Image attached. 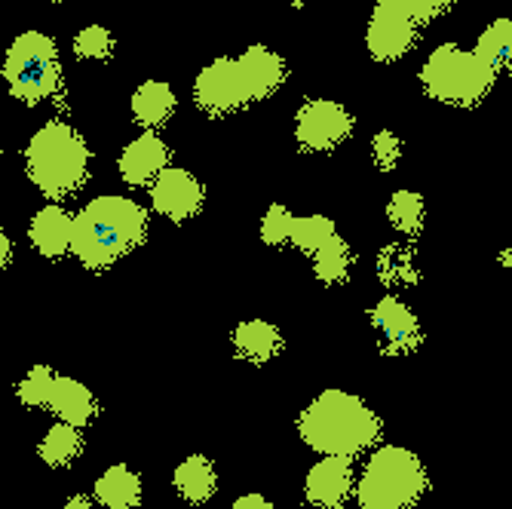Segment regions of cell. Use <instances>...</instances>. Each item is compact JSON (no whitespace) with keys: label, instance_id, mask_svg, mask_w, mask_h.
<instances>
[{"label":"cell","instance_id":"obj_1","mask_svg":"<svg viewBox=\"0 0 512 509\" xmlns=\"http://www.w3.org/2000/svg\"><path fill=\"white\" fill-rule=\"evenodd\" d=\"M286 74V59L273 53L270 46L255 43L237 59H215L206 65L197 74L194 99L212 117L237 114L270 99L286 83Z\"/></svg>","mask_w":512,"mask_h":509},{"label":"cell","instance_id":"obj_2","mask_svg":"<svg viewBox=\"0 0 512 509\" xmlns=\"http://www.w3.org/2000/svg\"><path fill=\"white\" fill-rule=\"evenodd\" d=\"M148 237V212L129 197H96L74 218V255L89 270H105L132 255Z\"/></svg>","mask_w":512,"mask_h":509},{"label":"cell","instance_id":"obj_3","mask_svg":"<svg viewBox=\"0 0 512 509\" xmlns=\"http://www.w3.org/2000/svg\"><path fill=\"white\" fill-rule=\"evenodd\" d=\"M301 439L322 457H356L381 439V418L347 390L319 393L298 418Z\"/></svg>","mask_w":512,"mask_h":509},{"label":"cell","instance_id":"obj_4","mask_svg":"<svg viewBox=\"0 0 512 509\" xmlns=\"http://www.w3.org/2000/svg\"><path fill=\"white\" fill-rule=\"evenodd\" d=\"M25 163L34 188L43 197L59 203L83 188V181L89 175V148L77 129L50 120L31 135V142L25 148Z\"/></svg>","mask_w":512,"mask_h":509},{"label":"cell","instance_id":"obj_5","mask_svg":"<svg viewBox=\"0 0 512 509\" xmlns=\"http://www.w3.org/2000/svg\"><path fill=\"white\" fill-rule=\"evenodd\" d=\"M430 488V476L414 451L384 445L371 454L356 485L362 509H414Z\"/></svg>","mask_w":512,"mask_h":509},{"label":"cell","instance_id":"obj_6","mask_svg":"<svg viewBox=\"0 0 512 509\" xmlns=\"http://www.w3.org/2000/svg\"><path fill=\"white\" fill-rule=\"evenodd\" d=\"M421 83L436 102L473 108L497 83V71L476 50L470 53V50H460L457 43H442L424 62Z\"/></svg>","mask_w":512,"mask_h":509},{"label":"cell","instance_id":"obj_7","mask_svg":"<svg viewBox=\"0 0 512 509\" xmlns=\"http://www.w3.org/2000/svg\"><path fill=\"white\" fill-rule=\"evenodd\" d=\"M4 77L10 86V96L25 105H37L56 96L62 86V65H59L56 43L40 31L19 34L7 53Z\"/></svg>","mask_w":512,"mask_h":509},{"label":"cell","instance_id":"obj_8","mask_svg":"<svg viewBox=\"0 0 512 509\" xmlns=\"http://www.w3.org/2000/svg\"><path fill=\"white\" fill-rule=\"evenodd\" d=\"M417 25L421 22L411 16L405 0H378L365 31V46L371 59H378L384 65L402 59L417 40Z\"/></svg>","mask_w":512,"mask_h":509},{"label":"cell","instance_id":"obj_9","mask_svg":"<svg viewBox=\"0 0 512 509\" xmlns=\"http://www.w3.org/2000/svg\"><path fill=\"white\" fill-rule=\"evenodd\" d=\"M353 135V117L341 102L310 99L295 117V138L304 151H332Z\"/></svg>","mask_w":512,"mask_h":509},{"label":"cell","instance_id":"obj_10","mask_svg":"<svg viewBox=\"0 0 512 509\" xmlns=\"http://www.w3.org/2000/svg\"><path fill=\"white\" fill-rule=\"evenodd\" d=\"M203 200H206L203 184L188 169H166L151 188L154 212H160L169 221L194 218L203 209Z\"/></svg>","mask_w":512,"mask_h":509},{"label":"cell","instance_id":"obj_11","mask_svg":"<svg viewBox=\"0 0 512 509\" xmlns=\"http://www.w3.org/2000/svg\"><path fill=\"white\" fill-rule=\"evenodd\" d=\"M371 322H375L384 335V353L387 356H405V353L421 347V341H424L421 322H417L411 307L402 304L399 298L378 301L375 310H371Z\"/></svg>","mask_w":512,"mask_h":509},{"label":"cell","instance_id":"obj_12","mask_svg":"<svg viewBox=\"0 0 512 509\" xmlns=\"http://www.w3.org/2000/svg\"><path fill=\"white\" fill-rule=\"evenodd\" d=\"M169 145L163 142V138L148 129L135 138V142H129L120 154V178L126 184H132V188H142V184L148 181H157L166 169H169Z\"/></svg>","mask_w":512,"mask_h":509},{"label":"cell","instance_id":"obj_13","mask_svg":"<svg viewBox=\"0 0 512 509\" xmlns=\"http://www.w3.org/2000/svg\"><path fill=\"white\" fill-rule=\"evenodd\" d=\"M353 491V467L350 457H322L310 467L304 494L319 509H341Z\"/></svg>","mask_w":512,"mask_h":509},{"label":"cell","instance_id":"obj_14","mask_svg":"<svg viewBox=\"0 0 512 509\" xmlns=\"http://www.w3.org/2000/svg\"><path fill=\"white\" fill-rule=\"evenodd\" d=\"M31 243L43 258H62L74 252V218L62 206H43L31 218Z\"/></svg>","mask_w":512,"mask_h":509},{"label":"cell","instance_id":"obj_15","mask_svg":"<svg viewBox=\"0 0 512 509\" xmlns=\"http://www.w3.org/2000/svg\"><path fill=\"white\" fill-rule=\"evenodd\" d=\"M46 408H50L59 421H65V424H71L77 430L89 427L92 421H96V414H99L96 396H92L80 381L62 378V375H56L53 396H50V405H46Z\"/></svg>","mask_w":512,"mask_h":509},{"label":"cell","instance_id":"obj_16","mask_svg":"<svg viewBox=\"0 0 512 509\" xmlns=\"http://www.w3.org/2000/svg\"><path fill=\"white\" fill-rule=\"evenodd\" d=\"M175 108H178L175 92L163 80H148L132 92V117L138 126H145V129L157 132L160 126H166L172 120Z\"/></svg>","mask_w":512,"mask_h":509},{"label":"cell","instance_id":"obj_17","mask_svg":"<svg viewBox=\"0 0 512 509\" xmlns=\"http://www.w3.org/2000/svg\"><path fill=\"white\" fill-rule=\"evenodd\" d=\"M175 488L178 494L200 506V503H209L218 491V476H215V467H212V460L203 457V454H191V457H184L181 464L175 467Z\"/></svg>","mask_w":512,"mask_h":509},{"label":"cell","instance_id":"obj_18","mask_svg":"<svg viewBox=\"0 0 512 509\" xmlns=\"http://www.w3.org/2000/svg\"><path fill=\"white\" fill-rule=\"evenodd\" d=\"M234 350L243 359L261 365V362H270L273 356H279V350H283V335L264 319H246L234 329Z\"/></svg>","mask_w":512,"mask_h":509},{"label":"cell","instance_id":"obj_19","mask_svg":"<svg viewBox=\"0 0 512 509\" xmlns=\"http://www.w3.org/2000/svg\"><path fill=\"white\" fill-rule=\"evenodd\" d=\"M96 500L105 509H132L142 503V479L126 464H114L96 482Z\"/></svg>","mask_w":512,"mask_h":509},{"label":"cell","instance_id":"obj_20","mask_svg":"<svg viewBox=\"0 0 512 509\" xmlns=\"http://www.w3.org/2000/svg\"><path fill=\"white\" fill-rule=\"evenodd\" d=\"M37 451H40V457L50 467H71L74 460L80 457V451H83V436H80L77 427L59 421L50 433L40 439V448Z\"/></svg>","mask_w":512,"mask_h":509},{"label":"cell","instance_id":"obj_21","mask_svg":"<svg viewBox=\"0 0 512 509\" xmlns=\"http://www.w3.org/2000/svg\"><path fill=\"white\" fill-rule=\"evenodd\" d=\"M476 53L500 74L512 71V19H497L491 22L479 40H476Z\"/></svg>","mask_w":512,"mask_h":509},{"label":"cell","instance_id":"obj_22","mask_svg":"<svg viewBox=\"0 0 512 509\" xmlns=\"http://www.w3.org/2000/svg\"><path fill=\"white\" fill-rule=\"evenodd\" d=\"M313 270H316V280H322L325 286H335V283L347 280V273H350V246L341 240V234L329 237L316 249Z\"/></svg>","mask_w":512,"mask_h":509},{"label":"cell","instance_id":"obj_23","mask_svg":"<svg viewBox=\"0 0 512 509\" xmlns=\"http://www.w3.org/2000/svg\"><path fill=\"white\" fill-rule=\"evenodd\" d=\"M387 215H390V224L396 230L414 237L417 230H421V224H424V197L414 194V191H396L390 197Z\"/></svg>","mask_w":512,"mask_h":509},{"label":"cell","instance_id":"obj_24","mask_svg":"<svg viewBox=\"0 0 512 509\" xmlns=\"http://www.w3.org/2000/svg\"><path fill=\"white\" fill-rule=\"evenodd\" d=\"M338 234V227L332 218L325 215H304V218H295V230H292V246H298L301 252H307L310 258L316 255V249Z\"/></svg>","mask_w":512,"mask_h":509},{"label":"cell","instance_id":"obj_25","mask_svg":"<svg viewBox=\"0 0 512 509\" xmlns=\"http://www.w3.org/2000/svg\"><path fill=\"white\" fill-rule=\"evenodd\" d=\"M53 384H56L53 368L50 365H34L16 387L19 402L25 408H46V405H50V396H53Z\"/></svg>","mask_w":512,"mask_h":509},{"label":"cell","instance_id":"obj_26","mask_svg":"<svg viewBox=\"0 0 512 509\" xmlns=\"http://www.w3.org/2000/svg\"><path fill=\"white\" fill-rule=\"evenodd\" d=\"M292 230H295V215L286 206L273 203L264 212V218H261V240L267 246H286V243H292Z\"/></svg>","mask_w":512,"mask_h":509},{"label":"cell","instance_id":"obj_27","mask_svg":"<svg viewBox=\"0 0 512 509\" xmlns=\"http://www.w3.org/2000/svg\"><path fill=\"white\" fill-rule=\"evenodd\" d=\"M74 53L80 59H111L114 53V34L102 25H89L74 37Z\"/></svg>","mask_w":512,"mask_h":509},{"label":"cell","instance_id":"obj_28","mask_svg":"<svg viewBox=\"0 0 512 509\" xmlns=\"http://www.w3.org/2000/svg\"><path fill=\"white\" fill-rule=\"evenodd\" d=\"M378 270L384 276V283H414V276H417V270L411 264V252L396 249V246L384 249V255L378 261Z\"/></svg>","mask_w":512,"mask_h":509},{"label":"cell","instance_id":"obj_29","mask_svg":"<svg viewBox=\"0 0 512 509\" xmlns=\"http://www.w3.org/2000/svg\"><path fill=\"white\" fill-rule=\"evenodd\" d=\"M371 157H375L378 169L390 172L399 166V157H402V142L390 132V129H381L375 135V142H371Z\"/></svg>","mask_w":512,"mask_h":509},{"label":"cell","instance_id":"obj_30","mask_svg":"<svg viewBox=\"0 0 512 509\" xmlns=\"http://www.w3.org/2000/svg\"><path fill=\"white\" fill-rule=\"evenodd\" d=\"M405 7L411 10V16H414L417 22L427 25V22L445 16V13L454 7V0H405Z\"/></svg>","mask_w":512,"mask_h":509},{"label":"cell","instance_id":"obj_31","mask_svg":"<svg viewBox=\"0 0 512 509\" xmlns=\"http://www.w3.org/2000/svg\"><path fill=\"white\" fill-rule=\"evenodd\" d=\"M230 509H276V506L261 494H243L240 500L230 503Z\"/></svg>","mask_w":512,"mask_h":509},{"label":"cell","instance_id":"obj_32","mask_svg":"<svg viewBox=\"0 0 512 509\" xmlns=\"http://www.w3.org/2000/svg\"><path fill=\"white\" fill-rule=\"evenodd\" d=\"M65 509H92V500L89 497H83V494H74L71 500H68V506Z\"/></svg>","mask_w":512,"mask_h":509},{"label":"cell","instance_id":"obj_33","mask_svg":"<svg viewBox=\"0 0 512 509\" xmlns=\"http://www.w3.org/2000/svg\"><path fill=\"white\" fill-rule=\"evenodd\" d=\"M0 252H4V258H0V261H4V264H10V258H13V243L4 237V240H0Z\"/></svg>","mask_w":512,"mask_h":509},{"label":"cell","instance_id":"obj_34","mask_svg":"<svg viewBox=\"0 0 512 509\" xmlns=\"http://www.w3.org/2000/svg\"><path fill=\"white\" fill-rule=\"evenodd\" d=\"M500 264H503V267H506V270H512V246H509V249H503V252H500Z\"/></svg>","mask_w":512,"mask_h":509},{"label":"cell","instance_id":"obj_35","mask_svg":"<svg viewBox=\"0 0 512 509\" xmlns=\"http://www.w3.org/2000/svg\"><path fill=\"white\" fill-rule=\"evenodd\" d=\"M292 4H295V7H304V4H307V0H292Z\"/></svg>","mask_w":512,"mask_h":509}]
</instances>
